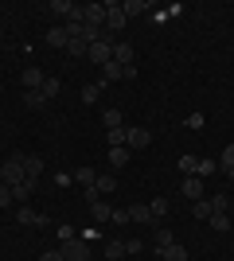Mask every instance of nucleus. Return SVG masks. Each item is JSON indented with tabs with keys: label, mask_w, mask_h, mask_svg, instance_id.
I'll return each mask as SVG.
<instances>
[{
	"label": "nucleus",
	"mask_w": 234,
	"mask_h": 261,
	"mask_svg": "<svg viewBox=\"0 0 234 261\" xmlns=\"http://www.w3.org/2000/svg\"><path fill=\"white\" fill-rule=\"evenodd\" d=\"M32 191H35V175H23V184L12 187V199H28Z\"/></svg>",
	"instance_id": "obj_14"
},
{
	"label": "nucleus",
	"mask_w": 234,
	"mask_h": 261,
	"mask_svg": "<svg viewBox=\"0 0 234 261\" xmlns=\"http://www.w3.org/2000/svg\"><path fill=\"white\" fill-rule=\"evenodd\" d=\"M86 51H90V43H86V39H70V43H67V55H74V59H82Z\"/></svg>",
	"instance_id": "obj_28"
},
{
	"label": "nucleus",
	"mask_w": 234,
	"mask_h": 261,
	"mask_svg": "<svg viewBox=\"0 0 234 261\" xmlns=\"http://www.w3.org/2000/svg\"><path fill=\"white\" fill-rule=\"evenodd\" d=\"M23 175H28V172H23V160H20V156H12V160L0 164V184H4V187L23 184Z\"/></svg>",
	"instance_id": "obj_1"
},
{
	"label": "nucleus",
	"mask_w": 234,
	"mask_h": 261,
	"mask_svg": "<svg viewBox=\"0 0 234 261\" xmlns=\"http://www.w3.org/2000/svg\"><path fill=\"white\" fill-rule=\"evenodd\" d=\"M8 203H12V187L0 184V207H8Z\"/></svg>",
	"instance_id": "obj_40"
},
{
	"label": "nucleus",
	"mask_w": 234,
	"mask_h": 261,
	"mask_svg": "<svg viewBox=\"0 0 234 261\" xmlns=\"http://www.w3.org/2000/svg\"><path fill=\"white\" fill-rule=\"evenodd\" d=\"M94 187H98V195H110L113 187H117V179H113V175H98V184H94Z\"/></svg>",
	"instance_id": "obj_29"
},
{
	"label": "nucleus",
	"mask_w": 234,
	"mask_h": 261,
	"mask_svg": "<svg viewBox=\"0 0 234 261\" xmlns=\"http://www.w3.org/2000/svg\"><path fill=\"white\" fill-rule=\"evenodd\" d=\"M133 59H137V55H133V47H129V43H113V63L133 66Z\"/></svg>",
	"instance_id": "obj_10"
},
{
	"label": "nucleus",
	"mask_w": 234,
	"mask_h": 261,
	"mask_svg": "<svg viewBox=\"0 0 234 261\" xmlns=\"http://www.w3.org/2000/svg\"><path fill=\"white\" fill-rule=\"evenodd\" d=\"M188 129H203V113H191V117H188Z\"/></svg>",
	"instance_id": "obj_41"
},
{
	"label": "nucleus",
	"mask_w": 234,
	"mask_h": 261,
	"mask_svg": "<svg viewBox=\"0 0 234 261\" xmlns=\"http://www.w3.org/2000/svg\"><path fill=\"white\" fill-rule=\"evenodd\" d=\"M148 144H152L148 129H125V148H129V152H141V148H148Z\"/></svg>",
	"instance_id": "obj_4"
},
{
	"label": "nucleus",
	"mask_w": 234,
	"mask_h": 261,
	"mask_svg": "<svg viewBox=\"0 0 234 261\" xmlns=\"http://www.w3.org/2000/svg\"><path fill=\"white\" fill-rule=\"evenodd\" d=\"M125 253H129V250H125V242H106V257H110V261L125 257Z\"/></svg>",
	"instance_id": "obj_26"
},
{
	"label": "nucleus",
	"mask_w": 234,
	"mask_h": 261,
	"mask_svg": "<svg viewBox=\"0 0 234 261\" xmlns=\"http://www.w3.org/2000/svg\"><path fill=\"white\" fill-rule=\"evenodd\" d=\"M106 28H110V32H121V28H125L121 4H106Z\"/></svg>",
	"instance_id": "obj_6"
},
{
	"label": "nucleus",
	"mask_w": 234,
	"mask_h": 261,
	"mask_svg": "<svg viewBox=\"0 0 234 261\" xmlns=\"http://www.w3.org/2000/svg\"><path fill=\"white\" fill-rule=\"evenodd\" d=\"M117 78H125V66H121V63H113V59H110V63L101 66V82H117Z\"/></svg>",
	"instance_id": "obj_13"
},
{
	"label": "nucleus",
	"mask_w": 234,
	"mask_h": 261,
	"mask_svg": "<svg viewBox=\"0 0 234 261\" xmlns=\"http://www.w3.org/2000/svg\"><path fill=\"white\" fill-rule=\"evenodd\" d=\"M59 90H63V82H59V78H47L43 82V98H59Z\"/></svg>",
	"instance_id": "obj_32"
},
{
	"label": "nucleus",
	"mask_w": 234,
	"mask_h": 261,
	"mask_svg": "<svg viewBox=\"0 0 234 261\" xmlns=\"http://www.w3.org/2000/svg\"><path fill=\"white\" fill-rule=\"evenodd\" d=\"M23 106H32V109H43V106H47L43 90H28V94H23Z\"/></svg>",
	"instance_id": "obj_20"
},
{
	"label": "nucleus",
	"mask_w": 234,
	"mask_h": 261,
	"mask_svg": "<svg viewBox=\"0 0 234 261\" xmlns=\"http://www.w3.org/2000/svg\"><path fill=\"white\" fill-rule=\"evenodd\" d=\"M43 82H47V74L39 66H28V70H23V86L28 90H43Z\"/></svg>",
	"instance_id": "obj_8"
},
{
	"label": "nucleus",
	"mask_w": 234,
	"mask_h": 261,
	"mask_svg": "<svg viewBox=\"0 0 234 261\" xmlns=\"http://www.w3.org/2000/svg\"><path fill=\"white\" fill-rule=\"evenodd\" d=\"M86 23L106 28V4H86Z\"/></svg>",
	"instance_id": "obj_11"
},
{
	"label": "nucleus",
	"mask_w": 234,
	"mask_h": 261,
	"mask_svg": "<svg viewBox=\"0 0 234 261\" xmlns=\"http://www.w3.org/2000/svg\"><path fill=\"white\" fill-rule=\"evenodd\" d=\"M101 86H106V82H90V86H82V101H98V94H101Z\"/></svg>",
	"instance_id": "obj_25"
},
{
	"label": "nucleus",
	"mask_w": 234,
	"mask_h": 261,
	"mask_svg": "<svg viewBox=\"0 0 234 261\" xmlns=\"http://www.w3.org/2000/svg\"><path fill=\"white\" fill-rule=\"evenodd\" d=\"M226 207H230L226 195H211V215H226Z\"/></svg>",
	"instance_id": "obj_30"
},
{
	"label": "nucleus",
	"mask_w": 234,
	"mask_h": 261,
	"mask_svg": "<svg viewBox=\"0 0 234 261\" xmlns=\"http://www.w3.org/2000/svg\"><path fill=\"white\" fill-rule=\"evenodd\" d=\"M20 226H51V218L47 215H39V211H32V207H20Z\"/></svg>",
	"instance_id": "obj_5"
},
{
	"label": "nucleus",
	"mask_w": 234,
	"mask_h": 261,
	"mask_svg": "<svg viewBox=\"0 0 234 261\" xmlns=\"http://www.w3.org/2000/svg\"><path fill=\"white\" fill-rule=\"evenodd\" d=\"M195 164H199L195 156H179V172H184V175H195Z\"/></svg>",
	"instance_id": "obj_33"
},
{
	"label": "nucleus",
	"mask_w": 234,
	"mask_h": 261,
	"mask_svg": "<svg viewBox=\"0 0 234 261\" xmlns=\"http://www.w3.org/2000/svg\"><path fill=\"white\" fill-rule=\"evenodd\" d=\"M90 211H94V222H110V215H113V207L106 203V199H98V203H90Z\"/></svg>",
	"instance_id": "obj_15"
},
{
	"label": "nucleus",
	"mask_w": 234,
	"mask_h": 261,
	"mask_svg": "<svg viewBox=\"0 0 234 261\" xmlns=\"http://www.w3.org/2000/svg\"><path fill=\"white\" fill-rule=\"evenodd\" d=\"M51 12L63 16V20H70V16H74V4H70V0H51Z\"/></svg>",
	"instance_id": "obj_19"
},
{
	"label": "nucleus",
	"mask_w": 234,
	"mask_h": 261,
	"mask_svg": "<svg viewBox=\"0 0 234 261\" xmlns=\"http://www.w3.org/2000/svg\"><path fill=\"white\" fill-rule=\"evenodd\" d=\"M211 230L215 234H226V230H230V218L226 215H211Z\"/></svg>",
	"instance_id": "obj_31"
},
{
	"label": "nucleus",
	"mask_w": 234,
	"mask_h": 261,
	"mask_svg": "<svg viewBox=\"0 0 234 261\" xmlns=\"http://www.w3.org/2000/svg\"><path fill=\"white\" fill-rule=\"evenodd\" d=\"M101 121H106V129H125V125H121V109H106Z\"/></svg>",
	"instance_id": "obj_23"
},
{
	"label": "nucleus",
	"mask_w": 234,
	"mask_h": 261,
	"mask_svg": "<svg viewBox=\"0 0 234 261\" xmlns=\"http://www.w3.org/2000/svg\"><path fill=\"white\" fill-rule=\"evenodd\" d=\"M39 261H67V257H63V250H47Z\"/></svg>",
	"instance_id": "obj_39"
},
{
	"label": "nucleus",
	"mask_w": 234,
	"mask_h": 261,
	"mask_svg": "<svg viewBox=\"0 0 234 261\" xmlns=\"http://www.w3.org/2000/svg\"><path fill=\"white\" fill-rule=\"evenodd\" d=\"M148 211H152V222H160L168 215V199H148Z\"/></svg>",
	"instance_id": "obj_22"
},
{
	"label": "nucleus",
	"mask_w": 234,
	"mask_h": 261,
	"mask_svg": "<svg viewBox=\"0 0 234 261\" xmlns=\"http://www.w3.org/2000/svg\"><path fill=\"white\" fill-rule=\"evenodd\" d=\"M113 43H117V39H110V35H101L98 43H90L86 59H90V63H98V66H106V63L113 59Z\"/></svg>",
	"instance_id": "obj_2"
},
{
	"label": "nucleus",
	"mask_w": 234,
	"mask_h": 261,
	"mask_svg": "<svg viewBox=\"0 0 234 261\" xmlns=\"http://www.w3.org/2000/svg\"><path fill=\"white\" fill-rule=\"evenodd\" d=\"M110 222H117V226H125V222H129V211H113V215H110Z\"/></svg>",
	"instance_id": "obj_38"
},
{
	"label": "nucleus",
	"mask_w": 234,
	"mask_h": 261,
	"mask_svg": "<svg viewBox=\"0 0 234 261\" xmlns=\"http://www.w3.org/2000/svg\"><path fill=\"white\" fill-rule=\"evenodd\" d=\"M156 257H160V261H188V250H184L179 242H172V246H164Z\"/></svg>",
	"instance_id": "obj_9"
},
{
	"label": "nucleus",
	"mask_w": 234,
	"mask_h": 261,
	"mask_svg": "<svg viewBox=\"0 0 234 261\" xmlns=\"http://www.w3.org/2000/svg\"><path fill=\"white\" fill-rule=\"evenodd\" d=\"M121 12H125V20H129V16H141V12H148V4H145V0H125Z\"/></svg>",
	"instance_id": "obj_18"
},
{
	"label": "nucleus",
	"mask_w": 234,
	"mask_h": 261,
	"mask_svg": "<svg viewBox=\"0 0 234 261\" xmlns=\"http://www.w3.org/2000/svg\"><path fill=\"white\" fill-rule=\"evenodd\" d=\"M117 144H125V129H110V148H117Z\"/></svg>",
	"instance_id": "obj_36"
},
{
	"label": "nucleus",
	"mask_w": 234,
	"mask_h": 261,
	"mask_svg": "<svg viewBox=\"0 0 234 261\" xmlns=\"http://www.w3.org/2000/svg\"><path fill=\"white\" fill-rule=\"evenodd\" d=\"M23 172L39 179V172H43V160H39V156H23Z\"/></svg>",
	"instance_id": "obj_24"
},
{
	"label": "nucleus",
	"mask_w": 234,
	"mask_h": 261,
	"mask_svg": "<svg viewBox=\"0 0 234 261\" xmlns=\"http://www.w3.org/2000/svg\"><path fill=\"white\" fill-rule=\"evenodd\" d=\"M179 191H184V199H195V203H199V195H203V179H199V175H188V179L179 184Z\"/></svg>",
	"instance_id": "obj_7"
},
{
	"label": "nucleus",
	"mask_w": 234,
	"mask_h": 261,
	"mask_svg": "<svg viewBox=\"0 0 234 261\" xmlns=\"http://www.w3.org/2000/svg\"><path fill=\"white\" fill-rule=\"evenodd\" d=\"M74 179H78L82 187H94V184H98V172H94V168H78Z\"/></svg>",
	"instance_id": "obj_21"
},
{
	"label": "nucleus",
	"mask_w": 234,
	"mask_h": 261,
	"mask_svg": "<svg viewBox=\"0 0 234 261\" xmlns=\"http://www.w3.org/2000/svg\"><path fill=\"white\" fill-rule=\"evenodd\" d=\"M47 43H51V47H63V51H67V43H70L67 28H63V23H59V28H51V32H47Z\"/></svg>",
	"instance_id": "obj_12"
},
{
	"label": "nucleus",
	"mask_w": 234,
	"mask_h": 261,
	"mask_svg": "<svg viewBox=\"0 0 234 261\" xmlns=\"http://www.w3.org/2000/svg\"><path fill=\"white\" fill-rule=\"evenodd\" d=\"M172 242H176V234H172V230H164V226L156 230V253L164 250V246H172Z\"/></svg>",
	"instance_id": "obj_27"
},
{
	"label": "nucleus",
	"mask_w": 234,
	"mask_h": 261,
	"mask_svg": "<svg viewBox=\"0 0 234 261\" xmlns=\"http://www.w3.org/2000/svg\"><path fill=\"white\" fill-rule=\"evenodd\" d=\"M215 168H219V164H215V160H199V164H195V175H199V179H203V175H211Z\"/></svg>",
	"instance_id": "obj_34"
},
{
	"label": "nucleus",
	"mask_w": 234,
	"mask_h": 261,
	"mask_svg": "<svg viewBox=\"0 0 234 261\" xmlns=\"http://www.w3.org/2000/svg\"><path fill=\"white\" fill-rule=\"evenodd\" d=\"M129 222H152V211H148L145 203H133V207H129Z\"/></svg>",
	"instance_id": "obj_16"
},
{
	"label": "nucleus",
	"mask_w": 234,
	"mask_h": 261,
	"mask_svg": "<svg viewBox=\"0 0 234 261\" xmlns=\"http://www.w3.org/2000/svg\"><path fill=\"white\" fill-rule=\"evenodd\" d=\"M59 250H63V257H67V261H86V257H90V246H86L82 238H70V242H63Z\"/></svg>",
	"instance_id": "obj_3"
},
{
	"label": "nucleus",
	"mask_w": 234,
	"mask_h": 261,
	"mask_svg": "<svg viewBox=\"0 0 234 261\" xmlns=\"http://www.w3.org/2000/svg\"><path fill=\"white\" fill-rule=\"evenodd\" d=\"M191 211H195V218H211V203H207V199H199Z\"/></svg>",
	"instance_id": "obj_35"
},
{
	"label": "nucleus",
	"mask_w": 234,
	"mask_h": 261,
	"mask_svg": "<svg viewBox=\"0 0 234 261\" xmlns=\"http://www.w3.org/2000/svg\"><path fill=\"white\" fill-rule=\"evenodd\" d=\"M230 179H234V168H230Z\"/></svg>",
	"instance_id": "obj_42"
},
{
	"label": "nucleus",
	"mask_w": 234,
	"mask_h": 261,
	"mask_svg": "<svg viewBox=\"0 0 234 261\" xmlns=\"http://www.w3.org/2000/svg\"><path fill=\"white\" fill-rule=\"evenodd\" d=\"M223 168H234V144H226V148H223Z\"/></svg>",
	"instance_id": "obj_37"
},
{
	"label": "nucleus",
	"mask_w": 234,
	"mask_h": 261,
	"mask_svg": "<svg viewBox=\"0 0 234 261\" xmlns=\"http://www.w3.org/2000/svg\"><path fill=\"white\" fill-rule=\"evenodd\" d=\"M121 164H129V148L117 144V148H110V168H121Z\"/></svg>",
	"instance_id": "obj_17"
}]
</instances>
